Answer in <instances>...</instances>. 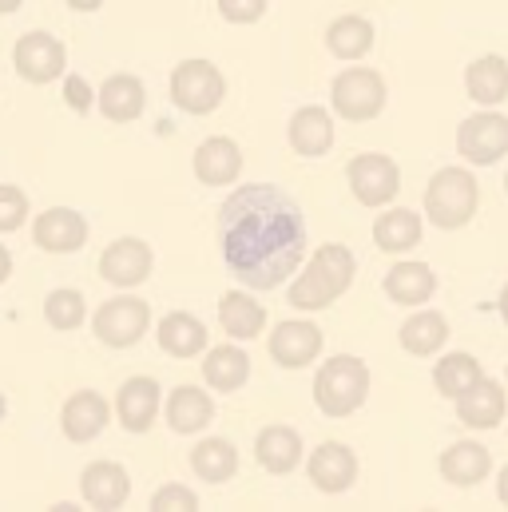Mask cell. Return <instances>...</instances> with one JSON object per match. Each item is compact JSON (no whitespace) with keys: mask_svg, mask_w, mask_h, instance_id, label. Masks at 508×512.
I'll list each match as a JSON object with an SVG mask.
<instances>
[{"mask_svg":"<svg viewBox=\"0 0 508 512\" xmlns=\"http://www.w3.org/2000/svg\"><path fill=\"white\" fill-rule=\"evenodd\" d=\"M219 247L243 286L274 290L294 278L306 251L302 207L274 183L239 187L219 211Z\"/></svg>","mask_w":508,"mask_h":512,"instance_id":"obj_1","label":"cell"},{"mask_svg":"<svg viewBox=\"0 0 508 512\" xmlns=\"http://www.w3.org/2000/svg\"><path fill=\"white\" fill-rule=\"evenodd\" d=\"M354 274H358L354 255L342 243H326L290 282V306L294 310H326L334 298H342L350 290Z\"/></svg>","mask_w":508,"mask_h":512,"instance_id":"obj_2","label":"cell"},{"mask_svg":"<svg viewBox=\"0 0 508 512\" xmlns=\"http://www.w3.org/2000/svg\"><path fill=\"white\" fill-rule=\"evenodd\" d=\"M477 203H481V191H477V179L461 167H441L429 187H425V215L433 227L441 231H461L473 223L477 215Z\"/></svg>","mask_w":508,"mask_h":512,"instance_id":"obj_3","label":"cell"},{"mask_svg":"<svg viewBox=\"0 0 508 512\" xmlns=\"http://www.w3.org/2000/svg\"><path fill=\"white\" fill-rule=\"evenodd\" d=\"M366 393H370V370L354 354L330 358L314 374V401L326 417H350L358 405H366Z\"/></svg>","mask_w":508,"mask_h":512,"instance_id":"obj_4","label":"cell"},{"mask_svg":"<svg viewBox=\"0 0 508 512\" xmlns=\"http://www.w3.org/2000/svg\"><path fill=\"white\" fill-rule=\"evenodd\" d=\"M227 96V80L211 60H179L171 72V104L187 116H211Z\"/></svg>","mask_w":508,"mask_h":512,"instance_id":"obj_5","label":"cell"},{"mask_svg":"<svg viewBox=\"0 0 508 512\" xmlns=\"http://www.w3.org/2000/svg\"><path fill=\"white\" fill-rule=\"evenodd\" d=\"M330 104L350 124L378 120L381 108H385V80L374 68H346L330 84Z\"/></svg>","mask_w":508,"mask_h":512,"instance_id":"obj_6","label":"cell"},{"mask_svg":"<svg viewBox=\"0 0 508 512\" xmlns=\"http://www.w3.org/2000/svg\"><path fill=\"white\" fill-rule=\"evenodd\" d=\"M346 183L354 191V199L362 207H385L397 199L401 191V171L389 155L381 151H366V155H354L350 167H346Z\"/></svg>","mask_w":508,"mask_h":512,"instance_id":"obj_7","label":"cell"},{"mask_svg":"<svg viewBox=\"0 0 508 512\" xmlns=\"http://www.w3.org/2000/svg\"><path fill=\"white\" fill-rule=\"evenodd\" d=\"M147 326H151V306L143 302V298H108L100 310H96V318H92V330H96V338L104 342V346H112V350H127V346H135L143 334H147Z\"/></svg>","mask_w":508,"mask_h":512,"instance_id":"obj_8","label":"cell"},{"mask_svg":"<svg viewBox=\"0 0 508 512\" xmlns=\"http://www.w3.org/2000/svg\"><path fill=\"white\" fill-rule=\"evenodd\" d=\"M457 151H461V159L473 163V167H493L497 159H505L508 155V116L493 112V108H485V112L461 120V128H457Z\"/></svg>","mask_w":508,"mask_h":512,"instance_id":"obj_9","label":"cell"},{"mask_svg":"<svg viewBox=\"0 0 508 512\" xmlns=\"http://www.w3.org/2000/svg\"><path fill=\"white\" fill-rule=\"evenodd\" d=\"M12 68H16V76L20 80H28V84H52V80H60L64 76V68H68V52H64V44L52 36V32H24L20 40H16V48H12Z\"/></svg>","mask_w":508,"mask_h":512,"instance_id":"obj_10","label":"cell"},{"mask_svg":"<svg viewBox=\"0 0 508 512\" xmlns=\"http://www.w3.org/2000/svg\"><path fill=\"white\" fill-rule=\"evenodd\" d=\"M266 350H270V362H274V366H282V370H302V366L318 362V354H322V330H318L314 322H306V318L278 322V326L270 330Z\"/></svg>","mask_w":508,"mask_h":512,"instance_id":"obj_11","label":"cell"},{"mask_svg":"<svg viewBox=\"0 0 508 512\" xmlns=\"http://www.w3.org/2000/svg\"><path fill=\"white\" fill-rule=\"evenodd\" d=\"M306 477H310V485L318 493L338 497V493L354 489V481H358V453L350 445H342V441H326V445H318L310 453Z\"/></svg>","mask_w":508,"mask_h":512,"instance_id":"obj_12","label":"cell"},{"mask_svg":"<svg viewBox=\"0 0 508 512\" xmlns=\"http://www.w3.org/2000/svg\"><path fill=\"white\" fill-rule=\"evenodd\" d=\"M151 266H155V251L143 243V239H116L104 247L100 255V278L120 286V290H131V286H143L151 278Z\"/></svg>","mask_w":508,"mask_h":512,"instance_id":"obj_13","label":"cell"},{"mask_svg":"<svg viewBox=\"0 0 508 512\" xmlns=\"http://www.w3.org/2000/svg\"><path fill=\"white\" fill-rule=\"evenodd\" d=\"M108 421H112V405H108V397L96 393V389H76V393L64 401V409H60V429H64V437L76 441V445L96 441V437L108 429Z\"/></svg>","mask_w":508,"mask_h":512,"instance_id":"obj_14","label":"cell"},{"mask_svg":"<svg viewBox=\"0 0 508 512\" xmlns=\"http://www.w3.org/2000/svg\"><path fill=\"white\" fill-rule=\"evenodd\" d=\"M32 243L48 255H72L88 243V219L72 207H52L44 215H36L32 223Z\"/></svg>","mask_w":508,"mask_h":512,"instance_id":"obj_15","label":"cell"},{"mask_svg":"<svg viewBox=\"0 0 508 512\" xmlns=\"http://www.w3.org/2000/svg\"><path fill=\"white\" fill-rule=\"evenodd\" d=\"M80 493H84L88 509H96V512L124 509L127 497H131L127 469L116 465V461H92V465L80 473Z\"/></svg>","mask_w":508,"mask_h":512,"instance_id":"obj_16","label":"cell"},{"mask_svg":"<svg viewBox=\"0 0 508 512\" xmlns=\"http://www.w3.org/2000/svg\"><path fill=\"white\" fill-rule=\"evenodd\" d=\"M243 175V151L227 135H211L195 151V179L207 187H231Z\"/></svg>","mask_w":508,"mask_h":512,"instance_id":"obj_17","label":"cell"},{"mask_svg":"<svg viewBox=\"0 0 508 512\" xmlns=\"http://www.w3.org/2000/svg\"><path fill=\"white\" fill-rule=\"evenodd\" d=\"M159 405H163V393L155 378H127L116 393V417L127 433H147L159 417Z\"/></svg>","mask_w":508,"mask_h":512,"instance_id":"obj_18","label":"cell"},{"mask_svg":"<svg viewBox=\"0 0 508 512\" xmlns=\"http://www.w3.org/2000/svg\"><path fill=\"white\" fill-rule=\"evenodd\" d=\"M505 409H508L505 385L493 382V378H481L473 389H465L457 397V417L469 429H493V425H501L505 421Z\"/></svg>","mask_w":508,"mask_h":512,"instance_id":"obj_19","label":"cell"},{"mask_svg":"<svg viewBox=\"0 0 508 512\" xmlns=\"http://www.w3.org/2000/svg\"><path fill=\"white\" fill-rule=\"evenodd\" d=\"M437 469H441V477H445L449 485L473 489V485H481V481L493 473V457H489V449H485L481 441H457V445H449V449L441 453Z\"/></svg>","mask_w":508,"mask_h":512,"instance_id":"obj_20","label":"cell"},{"mask_svg":"<svg viewBox=\"0 0 508 512\" xmlns=\"http://www.w3.org/2000/svg\"><path fill=\"white\" fill-rule=\"evenodd\" d=\"M163 413H167V425H171L175 433L191 437V433H203V429L215 421V401H211L207 389H199V385H179V389H171Z\"/></svg>","mask_w":508,"mask_h":512,"instance_id":"obj_21","label":"cell"},{"mask_svg":"<svg viewBox=\"0 0 508 512\" xmlns=\"http://www.w3.org/2000/svg\"><path fill=\"white\" fill-rule=\"evenodd\" d=\"M286 135H290V147L302 159H318V155H326L334 147V116L326 108H318V104L298 108L290 116V131Z\"/></svg>","mask_w":508,"mask_h":512,"instance_id":"obj_22","label":"cell"},{"mask_svg":"<svg viewBox=\"0 0 508 512\" xmlns=\"http://www.w3.org/2000/svg\"><path fill=\"white\" fill-rule=\"evenodd\" d=\"M254 457L266 473L282 477V473L298 469V461H302V433L290 429V425H266L254 437Z\"/></svg>","mask_w":508,"mask_h":512,"instance_id":"obj_23","label":"cell"},{"mask_svg":"<svg viewBox=\"0 0 508 512\" xmlns=\"http://www.w3.org/2000/svg\"><path fill=\"white\" fill-rule=\"evenodd\" d=\"M381 286H385V298L389 302H397V306H421V302H429L437 294V274L425 262H397L381 278Z\"/></svg>","mask_w":508,"mask_h":512,"instance_id":"obj_24","label":"cell"},{"mask_svg":"<svg viewBox=\"0 0 508 512\" xmlns=\"http://www.w3.org/2000/svg\"><path fill=\"white\" fill-rule=\"evenodd\" d=\"M143 104H147V88L139 76L120 72V76H108L104 88H100V112L104 120L112 124H131L143 116Z\"/></svg>","mask_w":508,"mask_h":512,"instance_id":"obj_25","label":"cell"},{"mask_svg":"<svg viewBox=\"0 0 508 512\" xmlns=\"http://www.w3.org/2000/svg\"><path fill=\"white\" fill-rule=\"evenodd\" d=\"M465 92L481 108H497L508 100V60L505 56H477L465 68Z\"/></svg>","mask_w":508,"mask_h":512,"instance_id":"obj_26","label":"cell"},{"mask_svg":"<svg viewBox=\"0 0 508 512\" xmlns=\"http://www.w3.org/2000/svg\"><path fill=\"white\" fill-rule=\"evenodd\" d=\"M207 326L195 318V314H187V310H171L163 322H159V346H163V354L167 358H195V354H203L207 350Z\"/></svg>","mask_w":508,"mask_h":512,"instance_id":"obj_27","label":"cell"},{"mask_svg":"<svg viewBox=\"0 0 508 512\" xmlns=\"http://www.w3.org/2000/svg\"><path fill=\"white\" fill-rule=\"evenodd\" d=\"M401 350L413 354V358H429L437 354L445 342H449V322L437 314V310H417L401 322V334H397Z\"/></svg>","mask_w":508,"mask_h":512,"instance_id":"obj_28","label":"cell"},{"mask_svg":"<svg viewBox=\"0 0 508 512\" xmlns=\"http://www.w3.org/2000/svg\"><path fill=\"white\" fill-rule=\"evenodd\" d=\"M219 326L227 330V338L235 342H251L266 330V310L254 302L251 294L243 290H231L219 298Z\"/></svg>","mask_w":508,"mask_h":512,"instance_id":"obj_29","label":"cell"},{"mask_svg":"<svg viewBox=\"0 0 508 512\" xmlns=\"http://www.w3.org/2000/svg\"><path fill=\"white\" fill-rule=\"evenodd\" d=\"M191 469L195 477H203L207 485H227L239 473V449L227 437H203L191 449Z\"/></svg>","mask_w":508,"mask_h":512,"instance_id":"obj_30","label":"cell"},{"mask_svg":"<svg viewBox=\"0 0 508 512\" xmlns=\"http://www.w3.org/2000/svg\"><path fill=\"white\" fill-rule=\"evenodd\" d=\"M203 378L211 389H219V393H235V389H243L247 378H251V358H247V350L243 346H215L211 354H207V362H203Z\"/></svg>","mask_w":508,"mask_h":512,"instance_id":"obj_31","label":"cell"},{"mask_svg":"<svg viewBox=\"0 0 508 512\" xmlns=\"http://www.w3.org/2000/svg\"><path fill=\"white\" fill-rule=\"evenodd\" d=\"M374 243L385 255H405L421 243V215L417 211H405V207H393L378 215L374 223Z\"/></svg>","mask_w":508,"mask_h":512,"instance_id":"obj_32","label":"cell"},{"mask_svg":"<svg viewBox=\"0 0 508 512\" xmlns=\"http://www.w3.org/2000/svg\"><path fill=\"white\" fill-rule=\"evenodd\" d=\"M326 48L338 60H358V56H366L374 48V24L366 16H338L326 28Z\"/></svg>","mask_w":508,"mask_h":512,"instance_id":"obj_33","label":"cell"},{"mask_svg":"<svg viewBox=\"0 0 508 512\" xmlns=\"http://www.w3.org/2000/svg\"><path fill=\"white\" fill-rule=\"evenodd\" d=\"M481 378H485V370H481V362H477L473 354H445V358L437 362V370H433L437 393L449 397V401H457L465 389H473Z\"/></svg>","mask_w":508,"mask_h":512,"instance_id":"obj_34","label":"cell"},{"mask_svg":"<svg viewBox=\"0 0 508 512\" xmlns=\"http://www.w3.org/2000/svg\"><path fill=\"white\" fill-rule=\"evenodd\" d=\"M84 314H88V306H84V294L80 290H72V286H60V290H52L48 298H44V322L52 326V330H76L80 322H84Z\"/></svg>","mask_w":508,"mask_h":512,"instance_id":"obj_35","label":"cell"},{"mask_svg":"<svg viewBox=\"0 0 508 512\" xmlns=\"http://www.w3.org/2000/svg\"><path fill=\"white\" fill-rule=\"evenodd\" d=\"M28 223V195L16 183H0V235L20 231Z\"/></svg>","mask_w":508,"mask_h":512,"instance_id":"obj_36","label":"cell"},{"mask_svg":"<svg viewBox=\"0 0 508 512\" xmlns=\"http://www.w3.org/2000/svg\"><path fill=\"white\" fill-rule=\"evenodd\" d=\"M151 512H199V497L187 485H163L151 497Z\"/></svg>","mask_w":508,"mask_h":512,"instance_id":"obj_37","label":"cell"},{"mask_svg":"<svg viewBox=\"0 0 508 512\" xmlns=\"http://www.w3.org/2000/svg\"><path fill=\"white\" fill-rule=\"evenodd\" d=\"M219 12L231 24H254L266 16V0H219Z\"/></svg>","mask_w":508,"mask_h":512,"instance_id":"obj_38","label":"cell"},{"mask_svg":"<svg viewBox=\"0 0 508 512\" xmlns=\"http://www.w3.org/2000/svg\"><path fill=\"white\" fill-rule=\"evenodd\" d=\"M64 100H68L72 112L84 116V112L92 108V84H88L84 76H68V80H64Z\"/></svg>","mask_w":508,"mask_h":512,"instance_id":"obj_39","label":"cell"},{"mask_svg":"<svg viewBox=\"0 0 508 512\" xmlns=\"http://www.w3.org/2000/svg\"><path fill=\"white\" fill-rule=\"evenodd\" d=\"M68 8H76V12H96V8H104L108 0H64Z\"/></svg>","mask_w":508,"mask_h":512,"instance_id":"obj_40","label":"cell"},{"mask_svg":"<svg viewBox=\"0 0 508 512\" xmlns=\"http://www.w3.org/2000/svg\"><path fill=\"white\" fill-rule=\"evenodd\" d=\"M497 497H501V505L508 509V465L501 469V477H497Z\"/></svg>","mask_w":508,"mask_h":512,"instance_id":"obj_41","label":"cell"},{"mask_svg":"<svg viewBox=\"0 0 508 512\" xmlns=\"http://www.w3.org/2000/svg\"><path fill=\"white\" fill-rule=\"evenodd\" d=\"M12 274V255H8V247H0V282Z\"/></svg>","mask_w":508,"mask_h":512,"instance_id":"obj_42","label":"cell"},{"mask_svg":"<svg viewBox=\"0 0 508 512\" xmlns=\"http://www.w3.org/2000/svg\"><path fill=\"white\" fill-rule=\"evenodd\" d=\"M24 0H0V16H8V12H16Z\"/></svg>","mask_w":508,"mask_h":512,"instance_id":"obj_43","label":"cell"},{"mask_svg":"<svg viewBox=\"0 0 508 512\" xmlns=\"http://www.w3.org/2000/svg\"><path fill=\"white\" fill-rule=\"evenodd\" d=\"M497 310H501V318H505V326H508V286L501 290V302H497Z\"/></svg>","mask_w":508,"mask_h":512,"instance_id":"obj_44","label":"cell"},{"mask_svg":"<svg viewBox=\"0 0 508 512\" xmlns=\"http://www.w3.org/2000/svg\"><path fill=\"white\" fill-rule=\"evenodd\" d=\"M4 413H8V401H4V393H0V421H4Z\"/></svg>","mask_w":508,"mask_h":512,"instance_id":"obj_45","label":"cell"},{"mask_svg":"<svg viewBox=\"0 0 508 512\" xmlns=\"http://www.w3.org/2000/svg\"><path fill=\"white\" fill-rule=\"evenodd\" d=\"M505 191H508V175H505Z\"/></svg>","mask_w":508,"mask_h":512,"instance_id":"obj_46","label":"cell"},{"mask_svg":"<svg viewBox=\"0 0 508 512\" xmlns=\"http://www.w3.org/2000/svg\"><path fill=\"white\" fill-rule=\"evenodd\" d=\"M505 378H508V374H505Z\"/></svg>","mask_w":508,"mask_h":512,"instance_id":"obj_47","label":"cell"}]
</instances>
